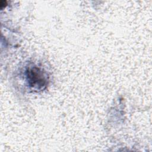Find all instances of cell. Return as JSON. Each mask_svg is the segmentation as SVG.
<instances>
[{
	"label": "cell",
	"instance_id": "1",
	"mask_svg": "<svg viewBox=\"0 0 152 152\" xmlns=\"http://www.w3.org/2000/svg\"><path fill=\"white\" fill-rule=\"evenodd\" d=\"M27 77L28 84L31 87L41 88L46 84V81L42 71L36 66L27 69Z\"/></svg>",
	"mask_w": 152,
	"mask_h": 152
}]
</instances>
